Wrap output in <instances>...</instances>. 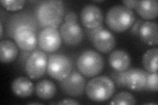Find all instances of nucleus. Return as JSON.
Instances as JSON below:
<instances>
[{
    "instance_id": "obj_1",
    "label": "nucleus",
    "mask_w": 158,
    "mask_h": 105,
    "mask_svg": "<svg viewBox=\"0 0 158 105\" xmlns=\"http://www.w3.org/2000/svg\"><path fill=\"white\" fill-rule=\"evenodd\" d=\"M64 15L63 3L57 0H51L42 3L37 10V17L45 28H56L60 25Z\"/></svg>"
},
{
    "instance_id": "obj_2",
    "label": "nucleus",
    "mask_w": 158,
    "mask_h": 105,
    "mask_svg": "<svg viewBox=\"0 0 158 105\" xmlns=\"http://www.w3.org/2000/svg\"><path fill=\"white\" fill-rule=\"evenodd\" d=\"M135 21V16L132 10L121 5L111 7L106 17L107 26L111 30L118 33L131 28Z\"/></svg>"
},
{
    "instance_id": "obj_3",
    "label": "nucleus",
    "mask_w": 158,
    "mask_h": 105,
    "mask_svg": "<svg viewBox=\"0 0 158 105\" xmlns=\"http://www.w3.org/2000/svg\"><path fill=\"white\" fill-rule=\"evenodd\" d=\"M115 86L107 76L95 77L89 81L85 87L87 97L95 102H104L110 99L115 93Z\"/></svg>"
},
{
    "instance_id": "obj_4",
    "label": "nucleus",
    "mask_w": 158,
    "mask_h": 105,
    "mask_svg": "<svg viewBox=\"0 0 158 105\" xmlns=\"http://www.w3.org/2000/svg\"><path fill=\"white\" fill-rule=\"evenodd\" d=\"M149 73L140 68H133L123 72L112 74V78L119 87H125L132 91H141L144 90Z\"/></svg>"
},
{
    "instance_id": "obj_5",
    "label": "nucleus",
    "mask_w": 158,
    "mask_h": 105,
    "mask_svg": "<svg viewBox=\"0 0 158 105\" xmlns=\"http://www.w3.org/2000/svg\"><path fill=\"white\" fill-rule=\"evenodd\" d=\"M77 68L84 76L88 78L96 76L100 74L104 66L102 56L93 50H86L78 57Z\"/></svg>"
},
{
    "instance_id": "obj_6",
    "label": "nucleus",
    "mask_w": 158,
    "mask_h": 105,
    "mask_svg": "<svg viewBox=\"0 0 158 105\" xmlns=\"http://www.w3.org/2000/svg\"><path fill=\"white\" fill-rule=\"evenodd\" d=\"M71 59L63 54H53L48 58V73L57 81H61L72 71Z\"/></svg>"
},
{
    "instance_id": "obj_7",
    "label": "nucleus",
    "mask_w": 158,
    "mask_h": 105,
    "mask_svg": "<svg viewBox=\"0 0 158 105\" xmlns=\"http://www.w3.org/2000/svg\"><path fill=\"white\" fill-rule=\"evenodd\" d=\"M86 34L92 43L99 51L108 53L115 47L116 42L114 36L103 28L97 30L87 29Z\"/></svg>"
},
{
    "instance_id": "obj_8",
    "label": "nucleus",
    "mask_w": 158,
    "mask_h": 105,
    "mask_svg": "<svg viewBox=\"0 0 158 105\" xmlns=\"http://www.w3.org/2000/svg\"><path fill=\"white\" fill-rule=\"evenodd\" d=\"M59 82L62 91L71 97L81 96L86 85V79L77 71H71L65 78Z\"/></svg>"
},
{
    "instance_id": "obj_9",
    "label": "nucleus",
    "mask_w": 158,
    "mask_h": 105,
    "mask_svg": "<svg viewBox=\"0 0 158 105\" xmlns=\"http://www.w3.org/2000/svg\"><path fill=\"white\" fill-rule=\"evenodd\" d=\"M46 54L41 51L32 53L26 63V71L30 78L38 79L42 78L48 67Z\"/></svg>"
},
{
    "instance_id": "obj_10",
    "label": "nucleus",
    "mask_w": 158,
    "mask_h": 105,
    "mask_svg": "<svg viewBox=\"0 0 158 105\" xmlns=\"http://www.w3.org/2000/svg\"><path fill=\"white\" fill-rule=\"evenodd\" d=\"M38 42L43 51L53 53L57 51L60 47L62 38L57 29L45 28L39 34Z\"/></svg>"
},
{
    "instance_id": "obj_11",
    "label": "nucleus",
    "mask_w": 158,
    "mask_h": 105,
    "mask_svg": "<svg viewBox=\"0 0 158 105\" xmlns=\"http://www.w3.org/2000/svg\"><path fill=\"white\" fill-rule=\"evenodd\" d=\"M82 24L88 30H97L103 28V14L100 8L93 4L86 5L81 12Z\"/></svg>"
},
{
    "instance_id": "obj_12",
    "label": "nucleus",
    "mask_w": 158,
    "mask_h": 105,
    "mask_svg": "<svg viewBox=\"0 0 158 105\" xmlns=\"http://www.w3.org/2000/svg\"><path fill=\"white\" fill-rule=\"evenodd\" d=\"M14 39L17 46L24 51H32L36 47V34L32 28L27 25H21L16 28L14 32Z\"/></svg>"
},
{
    "instance_id": "obj_13",
    "label": "nucleus",
    "mask_w": 158,
    "mask_h": 105,
    "mask_svg": "<svg viewBox=\"0 0 158 105\" xmlns=\"http://www.w3.org/2000/svg\"><path fill=\"white\" fill-rule=\"evenodd\" d=\"M60 34L63 41L70 46H77L83 38V30L77 23L65 22L60 28Z\"/></svg>"
},
{
    "instance_id": "obj_14",
    "label": "nucleus",
    "mask_w": 158,
    "mask_h": 105,
    "mask_svg": "<svg viewBox=\"0 0 158 105\" xmlns=\"http://www.w3.org/2000/svg\"><path fill=\"white\" fill-rule=\"evenodd\" d=\"M140 39L150 46H156L158 43L157 24L156 22H143L139 30Z\"/></svg>"
},
{
    "instance_id": "obj_15",
    "label": "nucleus",
    "mask_w": 158,
    "mask_h": 105,
    "mask_svg": "<svg viewBox=\"0 0 158 105\" xmlns=\"http://www.w3.org/2000/svg\"><path fill=\"white\" fill-rule=\"evenodd\" d=\"M109 64L117 72L125 71L131 64V58L128 54L123 50H116L109 56Z\"/></svg>"
},
{
    "instance_id": "obj_16",
    "label": "nucleus",
    "mask_w": 158,
    "mask_h": 105,
    "mask_svg": "<svg viewBox=\"0 0 158 105\" xmlns=\"http://www.w3.org/2000/svg\"><path fill=\"white\" fill-rule=\"evenodd\" d=\"M11 89L16 96L25 98L32 95L34 85L27 78L21 76L14 79L11 85Z\"/></svg>"
},
{
    "instance_id": "obj_17",
    "label": "nucleus",
    "mask_w": 158,
    "mask_h": 105,
    "mask_svg": "<svg viewBox=\"0 0 158 105\" xmlns=\"http://www.w3.org/2000/svg\"><path fill=\"white\" fill-rule=\"evenodd\" d=\"M157 0L137 1L135 9L143 18L151 20L156 18L157 16Z\"/></svg>"
},
{
    "instance_id": "obj_18",
    "label": "nucleus",
    "mask_w": 158,
    "mask_h": 105,
    "mask_svg": "<svg viewBox=\"0 0 158 105\" xmlns=\"http://www.w3.org/2000/svg\"><path fill=\"white\" fill-rule=\"evenodd\" d=\"M18 55V49L15 43L11 40L4 39L0 42V59L3 63L15 61Z\"/></svg>"
},
{
    "instance_id": "obj_19",
    "label": "nucleus",
    "mask_w": 158,
    "mask_h": 105,
    "mask_svg": "<svg viewBox=\"0 0 158 105\" xmlns=\"http://www.w3.org/2000/svg\"><path fill=\"white\" fill-rule=\"evenodd\" d=\"M56 91L57 88L55 83L48 79H43L36 86V95L43 100L52 99L55 96Z\"/></svg>"
},
{
    "instance_id": "obj_20",
    "label": "nucleus",
    "mask_w": 158,
    "mask_h": 105,
    "mask_svg": "<svg viewBox=\"0 0 158 105\" xmlns=\"http://www.w3.org/2000/svg\"><path fill=\"white\" fill-rule=\"evenodd\" d=\"M157 48H152L144 53L142 57V64L146 70L150 72H157Z\"/></svg>"
},
{
    "instance_id": "obj_21",
    "label": "nucleus",
    "mask_w": 158,
    "mask_h": 105,
    "mask_svg": "<svg viewBox=\"0 0 158 105\" xmlns=\"http://www.w3.org/2000/svg\"><path fill=\"white\" fill-rule=\"evenodd\" d=\"M110 104H135L136 99L132 95L127 91H121L117 94L110 103Z\"/></svg>"
},
{
    "instance_id": "obj_22",
    "label": "nucleus",
    "mask_w": 158,
    "mask_h": 105,
    "mask_svg": "<svg viewBox=\"0 0 158 105\" xmlns=\"http://www.w3.org/2000/svg\"><path fill=\"white\" fill-rule=\"evenodd\" d=\"M1 3L3 7L8 11H15L21 9L24 7L25 1L24 0H2Z\"/></svg>"
},
{
    "instance_id": "obj_23",
    "label": "nucleus",
    "mask_w": 158,
    "mask_h": 105,
    "mask_svg": "<svg viewBox=\"0 0 158 105\" xmlns=\"http://www.w3.org/2000/svg\"><path fill=\"white\" fill-rule=\"evenodd\" d=\"M144 90L157 92L158 90L157 87V72H152L149 74L147 78L146 84Z\"/></svg>"
},
{
    "instance_id": "obj_24",
    "label": "nucleus",
    "mask_w": 158,
    "mask_h": 105,
    "mask_svg": "<svg viewBox=\"0 0 158 105\" xmlns=\"http://www.w3.org/2000/svg\"><path fill=\"white\" fill-rule=\"evenodd\" d=\"M64 21L67 23H77V14L75 11L69 12L64 18Z\"/></svg>"
},
{
    "instance_id": "obj_25",
    "label": "nucleus",
    "mask_w": 158,
    "mask_h": 105,
    "mask_svg": "<svg viewBox=\"0 0 158 105\" xmlns=\"http://www.w3.org/2000/svg\"><path fill=\"white\" fill-rule=\"evenodd\" d=\"M142 23L143 21L141 19H138L136 21H135V22L132 25V28L131 30V34H132L134 36H138V34H139V30Z\"/></svg>"
},
{
    "instance_id": "obj_26",
    "label": "nucleus",
    "mask_w": 158,
    "mask_h": 105,
    "mask_svg": "<svg viewBox=\"0 0 158 105\" xmlns=\"http://www.w3.org/2000/svg\"><path fill=\"white\" fill-rule=\"evenodd\" d=\"M57 104H78L79 103L75 101V100L71 99H65L57 103Z\"/></svg>"
},
{
    "instance_id": "obj_27",
    "label": "nucleus",
    "mask_w": 158,
    "mask_h": 105,
    "mask_svg": "<svg viewBox=\"0 0 158 105\" xmlns=\"http://www.w3.org/2000/svg\"><path fill=\"white\" fill-rule=\"evenodd\" d=\"M137 1H133V0H129V1H123V3L124 4V6L128 9H135Z\"/></svg>"
},
{
    "instance_id": "obj_28",
    "label": "nucleus",
    "mask_w": 158,
    "mask_h": 105,
    "mask_svg": "<svg viewBox=\"0 0 158 105\" xmlns=\"http://www.w3.org/2000/svg\"><path fill=\"white\" fill-rule=\"evenodd\" d=\"M0 28H1V30H0V38L2 39L3 30V25H2V22H1V24H0Z\"/></svg>"
},
{
    "instance_id": "obj_29",
    "label": "nucleus",
    "mask_w": 158,
    "mask_h": 105,
    "mask_svg": "<svg viewBox=\"0 0 158 105\" xmlns=\"http://www.w3.org/2000/svg\"><path fill=\"white\" fill-rule=\"evenodd\" d=\"M96 2H103V1H95Z\"/></svg>"
}]
</instances>
